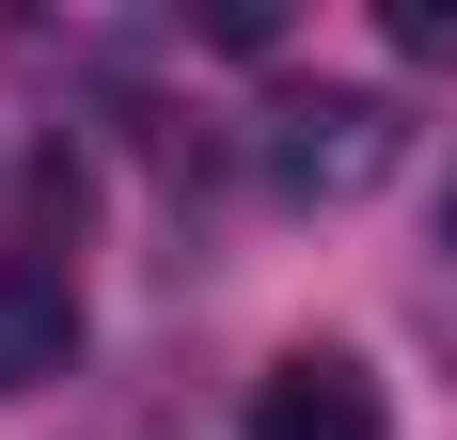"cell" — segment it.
<instances>
[{"label":"cell","mask_w":457,"mask_h":440,"mask_svg":"<svg viewBox=\"0 0 457 440\" xmlns=\"http://www.w3.org/2000/svg\"><path fill=\"white\" fill-rule=\"evenodd\" d=\"M395 158H411V126L378 94H284L269 110V189H300V205H363Z\"/></svg>","instance_id":"1"},{"label":"cell","mask_w":457,"mask_h":440,"mask_svg":"<svg viewBox=\"0 0 457 440\" xmlns=\"http://www.w3.org/2000/svg\"><path fill=\"white\" fill-rule=\"evenodd\" d=\"M253 440H378V378L347 346H284L253 378Z\"/></svg>","instance_id":"2"},{"label":"cell","mask_w":457,"mask_h":440,"mask_svg":"<svg viewBox=\"0 0 457 440\" xmlns=\"http://www.w3.org/2000/svg\"><path fill=\"white\" fill-rule=\"evenodd\" d=\"M395 47H411V63H457V16L442 0H395Z\"/></svg>","instance_id":"4"},{"label":"cell","mask_w":457,"mask_h":440,"mask_svg":"<svg viewBox=\"0 0 457 440\" xmlns=\"http://www.w3.org/2000/svg\"><path fill=\"white\" fill-rule=\"evenodd\" d=\"M79 362V283H63V252H0V394H47Z\"/></svg>","instance_id":"3"}]
</instances>
